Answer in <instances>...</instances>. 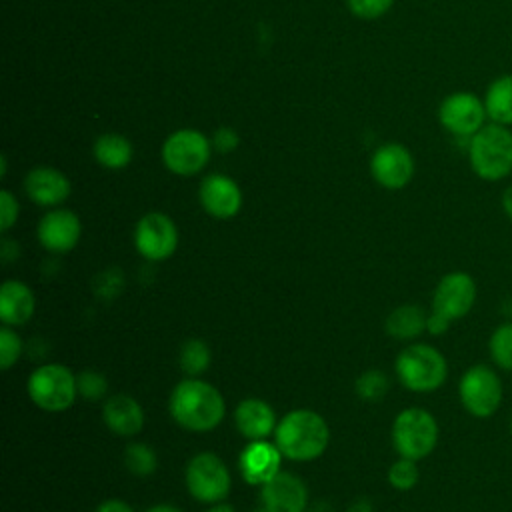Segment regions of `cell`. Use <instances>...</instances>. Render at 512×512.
Wrapping results in <instances>:
<instances>
[{"label": "cell", "instance_id": "7c38bea8", "mask_svg": "<svg viewBox=\"0 0 512 512\" xmlns=\"http://www.w3.org/2000/svg\"><path fill=\"white\" fill-rule=\"evenodd\" d=\"M476 282L468 272L454 270L444 274L432 294V310L448 320L464 318L476 302Z\"/></svg>", "mask_w": 512, "mask_h": 512}, {"label": "cell", "instance_id": "8992f818", "mask_svg": "<svg viewBox=\"0 0 512 512\" xmlns=\"http://www.w3.org/2000/svg\"><path fill=\"white\" fill-rule=\"evenodd\" d=\"M26 392L40 410L64 412L78 396L76 374L62 364H42L28 376Z\"/></svg>", "mask_w": 512, "mask_h": 512}, {"label": "cell", "instance_id": "d6986e66", "mask_svg": "<svg viewBox=\"0 0 512 512\" xmlns=\"http://www.w3.org/2000/svg\"><path fill=\"white\" fill-rule=\"evenodd\" d=\"M102 418L110 432L116 436H136L144 428V408L128 394H112L102 406Z\"/></svg>", "mask_w": 512, "mask_h": 512}, {"label": "cell", "instance_id": "74e56055", "mask_svg": "<svg viewBox=\"0 0 512 512\" xmlns=\"http://www.w3.org/2000/svg\"><path fill=\"white\" fill-rule=\"evenodd\" d=\"M502 208H504V214L510 218V222H512V184L504 190V194H502Z\"/></svg>", "mask_w": 512, "mask_h": 512}, {"label": "cell", "instance_id": "44dd1931", "mask_svg": "<svg viewBox=\"0 0 512 512\" xmlns=\"http://www.w3.org/2000/svg\"><path fill=\"white\" fill-rule=\"evenodd\" d=\"M36 310V298L28 284L20 280H4L0 286V320L6 326L26 324Z\"/></svg>", "mask_w": 512, "mask_h": 512}, {"label": "cell", "instance_id": "277c9868", "mask_svg": "<svg viewBox=\"0 0 512 512\" xmlns=\"http://www.w3.org/2000/svg\"><path fill=\"white\" fill-rule=\"evenodd\" d=\"M400 384L418 394L438 390L448 378V362L444 354L424 342L408 344L400 350L394 364Z\"/></svg>", "mask_w": 512, "mask_h": 512}, {"label": "cell", "instance_id": "2e32d148", "mask_svg": "<svg viewBox=\"0 0 512 512\" xmlns=\"http://www.w3.org/2000/svg\"><path fill=\"white\" fill-rule=\"evenodd\" d=\"M260 502L268 512H304L308 490L296 474L280 470L260 486Z\"/></svg>", "mask_w": 512, "mask_h": 512}, {"label": "cell", "instance_id": "4dcf8cb0", "mask_svg": "<svg viewBox=\"0 0 512 512\" xmlns=\"http://www.w3.org/2000/svg\"><path fill=\"white\" fill-rule=\"evenodd\" d=\"M76 384H78V396L86 400H102L108 394V380L102 372L96 370H84L76 374Z\"/></svg>", "mask_w": 512, "mask_h": 512}, {"label": "cell", "instance_id": "60d3db41", "mask_svg": "<svg viewBox=\"0 0 512 512\" xmlns=\"http://www.w3.org/2000/svg\"><path fill=\"white\" fill-rule=\"evenodd\" d=\"M510 428H512V422H510Z\"/></svg>", "mask_w": 512, "mask_h": 512}, {"label": "cell", "instance_id": "ac0fdd59", "mask_svg": "<svg viewBox=\"0 0 512 512\" xmlns=\"http://www.w3.org/2000/svg\"><path fill=\"white\" fill-rule=\"evenodd\" d=\"M26 196L44 208H58L72 192L68 176L52 166L32 168L24 178Z\"/></svg>", "mask_w": 512, "mask_h": 512}, {"label": "cell", "instance_id": "ba28073f", "mask_svg": "<svg viewBox=\"0 0 512 512\" xmlns=\"http://www.w3.org/2000/svg\"><path fill=\"white\" fill-rule=\"evenodd\" d=\"M502 380L488 364H474L460 376L458 398L474 418H490L502 404Z\"/></svg>", "mask_w": 512, "mask_h": 512}, {"label": "cell", "instance_id": "f546056e", "mask_svg": "<svg viewBox=\"0 0 512 512\" xmlns=\"http://www.w3.org/2000/svg\"><path fill=\"white\" fill-rule=\"evenodd\" d=\"M24 344L20 334L12 326H2L0 328V368L10 370L22 356Z\"/></svg>", "mask_w": 512, "mask_h": 512}, {"label": "cell", "instance_id": "1f68e13d", "mask_svg": "<svg viewBox=\"0 0 512 512\" xmlns=\"http://www.w3.org/2000/svg\"><path fill=\"white\" fill-rule=\"evenodd\" d=\"M394 0H346L348 10L362 20H376L392 8Z\"/></svg>", "mask_w": 512, "mask_h": 512}, {"label": "cell", "instance_id": "7a4b0ae2", "mask_svg": "<svg viewBox=\"0 0 512 512\" xmlns=\"http://www.w3.org/2000/svg\"><path fill=\"white\" fill-rule=\"evenodd\" d=\"M330 442L326 420L308 408H296L278 420L274 444L292 462H312L320 458Z\"/></svg>", "mask_w": 512, "mask_h": 512}, {"label": "cell", "instance_id": "5b68a950", "mask_svg": "<svg viewBox=\"0 0 512 512\" xmlns=\"http://www.w3.org/2000/svg\"><path fill=\"white\" fill-rule=\"evenodd\" d=\"M438 422L436 418L420 408H404L392 422V446L402 458L424 460L432 454L438 444Z\"/></svg>", "mask_w": 512, "mask_h": 512}, {"label": "cell", "instance_id": "9c48e42d", "mask_svg": "<svg viewBox=\"0 0 512 512\" xmlns=\"http://www.w3.org/2000/svg\"><path fill=\"white\" fill-rule=\"evenodd\" d=\"M212 154V142L196 128L174 130L162 144L164 166L176 176H194L204 170Z\"/></svg>", "mask_w": 512, "mask_h": 512}, {"label": "cell", "instance_id": "e575fe53", "mask_svg": "<svg viewBox=\"0 0 512 512\" xmlns=\"http://www.w3.org/2000/svg\"><path fill=\"white\" fill-rule=\"evenodd\" d=\"M450 322H452V320H448L446 316H442V314H438V312L432 310V312L426 316V332H430L432 336H442V334L448 332Z\"/></svg>", "mask_w": 512, "mask_h": 512}, {"label": "cell", "instance_id": "9a60e30c", "mask_svg": "<svg viewBox=\"0 0 512 512\" xmlns=\"http://www.w3.org/2000/svg\"><path fill=\"white\" fill-rule=\"evenodd\" d=\"M198 198L204 212L218 220L234 218L242 208V190L226 174H208L200 184Z\"/></svg>", "mask_w": 512, "mask_h": 512}, {"label": "cell", "instance_id": "e0dca14e", "mask_svg": "<svg viewBox=\"0 0 512 512\" xmlns=\"http://www.w3.org/2000/svg\"><path fill=\"white\" fill-rule=\"evenodd\" d=\"M282 458L284 456L274 442L252 440L240 452L238 468H240L244 482H248L252 486H262L282 470L280 468Z\"/></svg>", "mask_w": 512, "mask_h": 512}, {"label": "cell", "instance_id": "603a6c76", "mask_svg": "<svg viewBox=\"0 0 512 512\" xmlns=\"http://www.w3.org/2000/svg\"><path fill=\"white\" fill-rule=\"evenodd\" d=\"M92 154L100 166H104L108 170H120L132 162L134 150L126 136L106 132L94 140Z\"/></svg>", "mask_w": 512, "mask_h": 512}, {"label": "cell", "instance_id": "836d02e7", "mask_svg": "<svg viewBox=\"0 0 512 512\" xmlns=\"http://www.w3.org/2000/svg\"><path fill=\"white\" fill-rule=\"evenodd\" d=\"M210 142H212V148H214V150H218V152H222V154H228V152H232V150L238 148L240 136H238V132H236L234 128H230V126H220V128L212 134Z\"/></svg>", "mask_w": 512, "mask_h": 512}, {"label": "cell", "instance_id": "484cf974", "mask_svg": "<svg viewBox=\"0 0 512 512\" xmlns=\"http://www.w3.org/2000/svg\"><path fill=\"white\" fill-rule=\"evenodd\" d=\"M124 466L138 478L152 476L158 468V454L144 442H130L124 448Z\"/></svg>", "mask_w": 512, "mask_h": 512}, {"label": "cell", "instance_id": "30bf717a", "mask_svg": "<svg viewBox=\"0 0 512 512\" xmlns=\"http://www.w3.org/2000/svg\"><path fill=\"white\" fill-rule=\"evenodd\" d=\"M134 246L142 258L162 262L178 248V226L164 212H148L136 222Z\"/></svg>", "mask_w": 512, "mask_h": 512}, {"label": "cell", "instance_id": "83f0119b", "mask_svg": "<svg viewBox=\"0 0 512 512\" xmlns=\"http://www.w3.org/2000/svg\"><path fill=\"white\" fill-rule=\"evenodd\" d=\"M354 388H356V394L362 400L374 402V400H380L388 394L390 380L382 370H366L356 378Z\"/></svg>", "mask_w": 512, "mask_h": 512}, {"label": "cell", "instance_id": "f35d334b", "mask_svg": "<svg viewBox=\"0 0 512 512\" xmlns=\"http://www.w3.org/2000/svg\"><path fill=\"white\" fill-rule=\"evenodd\" d=\"M146 512H182V510L176 508V506H172V504H154V506H150Z\"/></svg>", "mask_w": 512, "mask_h": 512}, {"label": "cell", "instance_id": "8d00e7d4", "mask_svg": "<svg viewBox=\"0 0 512 512\" xmlns=\"http://www.w3.org/2000/svg\"><path fill=\"white\" fill-rule=\"evenodd\" d=\"M348 512H374L372 510V502L366 498H358L348 506Z\"/></svg>", "mask_w": 512, "mask_h": 512}, {"label": "cell", "instance_id": "d4e9b609", "mask_svg": "<svg viewBox=\"0 0 512 512\" xmlns=\"http://www.w3.org/2000/svg\"><path fill=\"white\" fill-rule=\"evenodd\" d=\"M210 362H212V352L204 340L188 338L182 344L180 354H178V364L186 376L198 378L200 374H204L210 368Z\"/></svg>", "mask_w": 512, "mask_h": 512}, {"label": "cell", "instance_id": "ffe728a7", "mask_svg": "<svg viewBox=\"0 0 512 512\" xmlns=\"http://www.w3.org/2000/svg\"><path fill=\"white\" fill-rule=\"evenodd\" d=\"M236 430L248 440H268L274 434L278 420L272 406L260 398H246L234 410Z\"/></svg>", "mask_w": 512, "mask_h": 512}, {"label": "cell", "instance_id": "d6a6232c", "mask_svg": "<svg viewBox=\"0 0 512 512\" xmlns=\"http://www.w3.org/2000/svg\"><path fill=\"white\" fill-rule=\"evenodd\" d=\"M18 214H20V206L16 196L10 190H2L0 192V230L8 232L16 224Z\"/></svg>", "mask_w": 512, "mask_h": 512}, {"label": "cell", "instance_id": "4fadbf2b", "mask_svg": "<svg viewBox=\"0 0 512 512\" xmlns=\"http://www.w3.org/2000/svg\"><path fill=\"white\" fill-rule=\"evenodd\" d=\"M414 170V156L400 142H386L378 146L370 158V174L386 190H400L408 186Z\"/></svg>", "mask_w": 512, "mask_h": 512}, {"label": "cell", "instance_id": "f1b7e54d", "mask_svg": "<svg viewBox=\"0 0 512 512\" xmlns=\"http://www.w3.org/2000/svg\"><path fill=\"white\" fill-rule=\"evenodd\" d=\"M420 480V472H418V462L410 460V458H398L390 468H388V482L392 488L400 490V492H408L412 490Z\"/></svg>", "mask_w": 512, "mask_h": 512}, {"label": "cell", "instance_id": "8fae6325", "mask_svg": "<svg viewBox=\"0 0 512 512\" xmlns=\"http://www.w3.org/2000/svg\"><path fill=\"white\" fill-rule=\"evenodd\" d=\"M438 120L456 138H472L488 120L484 100L474 92L458 90L448 94L438 108Z\"/></svg>", "mask_w": 512, "mask_h": 512}, {"label": "cell", "instance_id": "6da1fadb", "mask_svg": "<svg viewBox=\"0 0 512 512\" xmlns=\"http://www.w3.org/2000/svg\"><path fill=\"white\" fill-rule=\"evenodd\" d=\"M172 420L190 432H210L220 426L226 414L222 392L202 378L180 380L168 398Z\"/></svg>", "mask_w": 512, "mask_h": 512}, {"label": "cell", "instance_id": "ab89813d", "mask_svg": "<svg viewBox=\"0 0 512 512\" xmlns=\"http://www.w3.org/2000/svg\"><path fill=\"white\" fill-rule=\"evenodd\" d=\"M206 512H234V508L230 504H224V502H216L212 504Z\"/></svg>", "mask_w": 512, "mask_h": 512}, {"label": "cell", "instance_id": "7402d4cb", "mask_svg": "<svg viewBox=\"0 0 512 512\" xmlns=\"http://www.w3.org/2000/svg\"><path fill=\"white\" fill-rule=\"evenodd\" d=\"M486 116L494 124L512 126V74L494 78L484 92Z\"/></svg>", "mask_w": 512, "mask_h": 512}, {"label": "cell", "instance_id": "cb8c5ba5", "mask_svg": "<svg viewBox=\"0 0 512 512\" xmlns=\"http://www.w3.org/2000/svg\"><path fill=\"white\" fill-rule=\"evenodd\" d=\"M426 312L416 304H402L394 308L384 322L386 332L396 340H414L426 330Z\"/></svg>", "mask_w": 512, "mask_h": 512}, {"label": "cell", "instance_id": "3957f363", "mask_svg": "<svg viewBox=\"0 0 512 512\" xmlns=\"http://www.w3.org/2000/svg\"><path fill=\"white\" fill-rule=\"evenodd\" d=\"M468 160L474 174L486 182H498L512 172V130L488 122L468 140Z\"/></svg>", "mask_w": 512, "mask_h": 512}, {"label": "cell", "instance_id": "4316f807", "mask_svg": "<svg viewBox=\"0 0 512 512\" xmlns=\"http://www.w3.org/2000/svg\"><path fill=\"white\" fill-rule=\"evenodd\" d=\"M488 354L502 370H512V322L494 328L488 340Z\"/></svg>", "mask_w": 512, "mask_h": 512}, {"label": "cell", "instance_id": "5bb4252c", "mask_svg": "<svg viewBox=\"0 0 512 512\" xmlns=\"http://www.w3.org/2000/svg\"><path fill=\"white\" fill-rule=\"evenodd\" d=\"M38 242L52 254H66L80 242L82 222L76 212L68 208L48 210L36 228Z\"/></svg>", "mask_w": 512, "mask_h": 512}, {"label": "cell", "instance_id": "d590c367", "mask_svg": "<svg viewBox=\"0 0 512 512\" xmlns=\"http://www.w3.org/2000/svg\"><path fill=\"white\" fill-rule=\"evenodd\" d=\"M96 512H134L132 506L120 498H108L102 504H98Z\"/></svg>", "mask_w": 512, "mask_h": 512}, {"label": "cell", "instance_id": "52a82bcc", "mask_svg": "<svg viewBox=\"0 0 512 512\" xmlns=\"http://www.w3.org/2000/svg\"><path fill=\"white\" fill-rule=\"evenodd\" d=\"M184 482L188 494L204 504L224 502L232 488V476L224 460L214 452H198L186 464Z\"/></svg>", "mask_w": 512, "mask_h": 512}]
</instances>
